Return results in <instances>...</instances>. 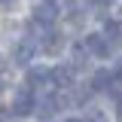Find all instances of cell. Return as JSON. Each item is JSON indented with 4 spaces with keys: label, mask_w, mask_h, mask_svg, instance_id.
Returning <instances> with one entry per match:
<instances>
[{
    "label": "cell",
    "mask_w": 122,
    "mask_h": 122,
    "mask_svg": "<svg viewBox=\"0 0 122 122\" xmlns=\"http://www.w3.org/2000/svg\"><path fill=\"white\" fill-rule=\"evenodd\" d=\"M86 46H89L95 55H107L110 52V43H107V37H101V34H86Z\"/></svg>",
    "instance_id": "3"
},
{
    "label": "cell",
    "mask_w": 122,
    "mask_h": 122,
    "mask_svg": "<svg viewBox=\"0 0 122 122\" xmlns=\"http://www.w3.org/2000/svg\"><path fill=\"white\" fill-rule=\"evenodd\" d=\"M37 110V98L30 95V89H18L12 98V113H18V116H28V113H34Z\"/></svg>",
    "instance_id": "1"
},
{
    "label": "cell",
    "mask_w": 122,
    "mask_h": 122,
    "mask_svg": "<svg viewBox=\"0 0 122 122\" xmlns=\"http://www.w3.org/2000/svg\"><path fill=\"white\" fill-rule=\"evenodd\" d=\"M52 79H55L58 86L67 89V86L73 82V70H70V67H55V70H52Z\"/></svg>",
    "instance_id": "6"
},
{
    "label": "cell",
    "mask_w": 122,
    "mask_h": 122,
    "mask_svg": "<svg viewBox=\"0 0 122 122\" xmlns=\"http://www.w3.org/2000/svg\"><path fill=\"white\" fill-rule=\"evenodd\" d=\"M113 76H116V82H119V86H122V61H119V64H116V73H113Z\"/></svg>",
    "instance_id": "11"
},
{
    "label": "cell",
    "mask_w": 122,
    "mask_h": 122,
    "mask_svg": "<svg viewBox=\"0 0 122 122\" xmlns=\"http://www.w3.org/2000/svg\"><path fill=\"white\" fill-rule=\"evenodd\" d=\"M107 82H110V73H107V70H98V73H95V79H92V86H95L98 92H104Z\"/></svg>",
    "instance_id": "9"
},
{
    "label": "cell",
    "mask_w": 122,
    "mask_h": 122,
    "mask_svg": "<svg viewBox=\"0 0 122 122\" xmlns=\"http://www.w3.org/2000/svg\"><path fill=\"white\" fill-rule=\"evenodd\" d=\"M49 76H52V70H43V67H40V70H30L28 73V86H40V82H46Z\"/></svg>",
    "instance_id": "8"
},
{
    "label": "cell",
    "mask_w": 122,
    "mask_h": 122,
    "mask_svg": "<svg viewBox=\"0 0 122 122\" xmlns=\"http://www.w3.org/2000/svg\"><path fill=\"white\" fill-rule=\"evenodd\" d=\"M58 107V98H52V95H46V98H37V113L40 116H52V110Z\"/></svg>",
    "instance_id": "4"
},
{
    "label": "cell",
    "mask_w": 122,
    "mask_h": 122,
    "mask_svg": "<svg viewBox=\"0 0 122 122\" xmlns=\"http://www.w3.org/2000/svg\"><path fill=\"white\" fill-rule=\"evenodd\" d=\"M104 34H107V43H110V37H113V46L122 43V28L116 25V21H107V25H104Z\"/></svg>",
    "instance_id": "7"
},
{
    "label": "cell",
    "mask_w": 122,
    "mask_h": 122,
    "mask_svg": "<svg viewBox=\"0 0 122 122\" xmlns=\"http://www.w3.org/2000/svg\"><path fill=\"white\" fill-rule=\"evenodd\" d=\"M55 15H58L55 3H52V0H43V3L34 9V25H46V28H49V25L55 21Z\"/></svg>",
    "instance_id": "2"
},
{
    "label": "cell",
    "mask_w": 122,
    "mask_h": 122,
    "mask_svg": "<svg viewBox=\"0 0 122 122\" xmlns=\"http://www.w3.org/2000/svg\"><path fill=\"white\" fill-rule=\"evenodd\" d=\"M30 55H34V43H18V46H15V52H12V58L18 61V64H28Z\"/></svg>",
    "instance_id": "5"
},
{
    "label": "cell",
    "mask_w": 122,
    "mask_h": 122,
    "mask_svg": "<svg viewBox=\"0 0 122 122\" xmlns=\"http://www.w3.org/2000/svg\"><path fill=\"white\" fill-rule=\"evenodd\" d=\"M82 122H104V113H101V110H95V107H89Z\"/></svg>",
    "instance_id": "10"
},
{
    "label": "cell",
    "mask_w": 122,
    "mask_h": 122,
    "mask_svg": "<svg viewBox=\"0 0 122 122\" xmlns=\"http://www.w3.org/2000/svg\"><path fill=\"white\" fill-rule=\"evenodd\" d=\"M67 122H82V119H67Z\"/></svg>",
    "instance_id": "12"
},
{
    "label": "cell",
    "mask_w": 122,
    "mask_h": 122,
    "mask_svg": "<svg viewBox=\"0 0 122 122\" xmlns=\"http://www.w3.org/2000/svg\"><path fill=\"white\" fill-rule=\"evenodd\" d=\"M0 122H3V113H0Z\"/></svg>",
    "instance_id": "14"
},
{
    "label": "cell",
    "mask_w": 122,
    "mask_h": 122,
    "mask_svg": "<svg viewBox=\"0 0 122 122\" xmlns=\"http://www.w3.org/2000/svg\"><path fill=\"white\" fill-rule=\"evenodd\" d=\"M98 3H110V0H98Z\"/></svg>",
    "instance_id": "13"
}]
</instances>
